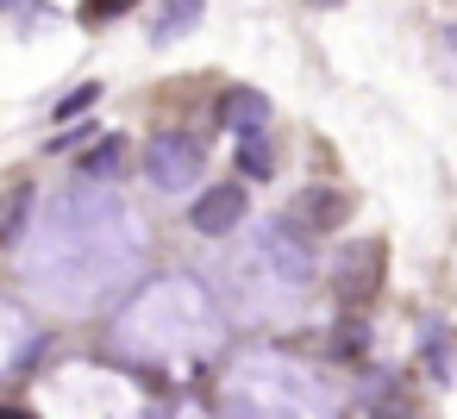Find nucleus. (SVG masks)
Here are the masks:
<instances>
[{"label": "nucleus", "instance_id": "obj_1", "mask_svg": "<svg viewBox=\"0 0 457 419\" xmlns=\"http://www.w3.org/2000/svg\"><path fill=\"white\" fill-rule=\"evenodd\" d=\"M145 257V232L132 219V207L107 188V182H76L63 194H51V207L32 226L26 244V282L51 300V307H95L107 300Z\"/></svg>", "mask_w": 457, "mask_h": 419}, {"label": "nucleus", "instance_id": "obj_17", "mask_svg": "<svg viewBox=\"0 0 457 419\" xmlns=\"http://www.w3.org/2000/svg\"><path fill=\"white\" fill-rule=\"evenodd\" d=\"M95 94H101V88H95V82H88V88H76V94H70V101H63V107H57V113H63V119H70V113H82V107H88V101H95Z\"/></svg>", "mask_w": 457, "mask_h": 419}, {"label": "nucleus", "instance_id": "obj_15", "mask_svg": "<svg viewBox=\"0 0 457 419\" xmlns=\"http://www.w3.org/2000/svg\"><path fill=\"white\" fill-rule=\"evenodd\" d=\"M138 0H82V20L88 26H101V20H120V13H132Z\"/></svg>", "mask_w": 457, "mask_h": 419}, {"label": "nucleus", "instance_id": "obj_12", "mask_svg": "<svg viewBox=\"0 0 457 419\" xmlns=\"http://www.w3.org/2000/svg\"><path fill=\"white\" fill-rule=\"evenodd\" d=\"M120 163H126V138H101V144L82 157V176H88V182H113Z\"/></svg>", "mask_w": 457, "mask_h": 419}, {"label": "nucleus", "instance_id": "obj_16", "mask_svg": "<svg viewBox=\"0 0 457 419\" xmlns=\"http://www.w3.org/2000/svg\"><path fill=\"white\" fill-rule=\"evenodd\" d=\"M363 350H370V332H363V325L351 319V325L338 332V357H363Z\"/></svg>", "mask_w": 457, "mask_h": 419}, {"label": "nucleus", "instance_id": "obj_4", "mask_svg": "<svg viewBox=\"0 0 457 419\" xmlns=\"http://www.w3.org/2000/svg\"><path fill=\"white\" fill-rule=\"evenodd\" d=\"M45 419H138V388L126 375H107V369H63L45 382L38 394Z\"/></svg>", "mask_w": 457, "mask_h": 419}, {"label": "nucleus", "instance_id": "obj_11", "mask_svg": "<svg viewBox=\"0 0 457 419\" xmlns=\"http://www.w3.org/2000/svg\"><path fill=\"white\" fill-rule=\"evenodd\" d=\"M295 213H301L313 232H332V226H345V219H351V194H332V188H301Z\"/></svg>", "mask_w": 457, "mask_h": 419}, {"label": "nucleus", "instance_id": "obj_9", "mask_svg": "<svg viewBox=\"0 0 457 419\" xmlns=\"http://www.w3.org/2000/svg\"><path fill=\"white\" fill-rule=\"evenodd\" d=\"M220 126L238 132V138L263 132V126H270V101H263L257 88H226V94H220Z\"/></svg>", "mask_w": 457, "mask_h": 419}, {"label": "nucleus", "instance_id": "obj_2", "mask_svg": "<svg viewBox=\"0 0 457 419\" xmlns=\"http://www.w3.org/2000/svg\"><path fill=\"white\" fill-rule=\"evenodd\" d=\"M226 419H338V388L288 357H245L226 375Z\"/></svg>", "mask_w": 457, "mask_h": 419}, {"label": "nucleus", "instance_id": "obj_14", "mask_svg": "<svg viewBox=\"0 0 457 419\" xmlns=\"http://www.w3.org/2000/svg\"><path fill=\"white\" fill-rule=\"evenodd\" d=\"M238 169H245V176H257V182L276 169V151H270V138H263V132H251V138L238 144Z\"/></svg>", "mask_w": 457, "mask_h": 419}, {"label": "nucleus", "instance_id": "obj_19", "mask_svg": "<svg viewBox=\"0 0 457 419\" xmlns=\"http://www.w3.org/2000/svg\"><path fill=\"white\" fill-rule=\"evenodd\" d=\"M313 7H338V0H313Z\"/></svg>", "mask_w": 457, "mask_h": 419}, {"label": "nucleus", "instance_id": "obj_3", "mask_svg": "<svg viewBox=\"0 0 457 419\" xmlns=\"http://www.w3.org/2000/svg\"><path fill=\"white\" fill-rule=\"evenodd\" d=\"M120 344L138 357H195L220 344V313L195 282H157L120 319Z\"/></svg>", "mask_w": 457, "mask_h": 419}, {"label": "nucleus", "instance_id": "obj_10", "mask_svg": "<svg viewBox=\"0 0 457 419\" xmlns=\"http://www.w3.org/2000/svg\"><path fill=\"white\" fill-rule=\"evenodd\" d=\"M207 20V0H163V13L151 20V45H182Z\"/></svg>", "mask_w": 457, "mask_h": 419}, {"label": "nucleus", "instance_id": "obj_18", "mask_svg": "<svg viewBox=\"0 0 457 419\" xmlns=\"http://www.w3.org/2000/svg\"><path fill=\"white\" fill-rule=\"evenodd\" d=\"M445 38H451V51H457V26H445Z\"/></svg>", "mask_w": 457, "mask_h": 419}, {"label": "nucleus", "instance_id": "obj_8", "mask_svg": "<svg viewBox=\"0 0 457 419\" xmlns=\"http://www.w3.org/2000/svg\"><path fill=\"white\" fill-rule=\"evenodd\" d=\"M332 275H338V294H345V300H370V294H376V282H382V244H376V238H363V244L338 251Z\"/></svg>", "mask_w": 457, "mask_h": 419}, {"label": "nucleus", "instance_id": "obj_6", "mask_svg": "<svg viewBox=\"0 0 457 419\" xmlns=\"http://www.w3.org/2000/svg\"><path fill=\"white\" fill-rule=\"evenodd\" d=\"M251 251L263 257V269H270V275H276V282H282L295 300L307 294V282H313V257H307V244H301V238L282 226V219L257 226V232H251Z\"/></svg>", "mask_w": 457, "mask_h": 419}, {"label": "nucleus", "instance_id": "obj_13", "mask_svg": "<svg viewBox=\"0 0 457 419\" xmlns=\"http://www.w3.org/2000/svg\"><path fill=\"white\" fill-rule=\"evenodd\" d=\"M26 350V319L7 307V300H0V375H7V363Z\"/></svg>", "mask_w": 457, "mask_h": 419}, {"label": "nucleus", "instance_id": "obj_20", "mask_svg": "<svg viewBox=\"0 0 457 419\" xmlns=\"http://www.w3.org/2000/svg\"><path fill=\"white\" fill-rule=\"evenodd\" d=\"M7 7H13V0H0V13H7Z\"/></svg>", "mask_w": 457, "mask_h": 419}, {"label": "nucleus", "instance_id": "obj_5", "mask_svg": "<svg viewBox=\"0 0 457 419\" xmlns=\"http://www.w3.org/2000/svg\"><path fill=\"white\" fill-rule=\"evenodd\" d=\"M201 169H207V144L188 138V132H157V138L145 144V176H151V188H163V194L195 188Z\"/></svg>", "mask_w": 457, "mask_h": 419}, {"label": "nucleus", "instance_id": "obj_7", "mask_svg": "<svg viewBox=\"0 0 457 419\" xmlns=\"http://www.w3.org/2000/svg\"><path fill=\"white\" fill-rule=\"evenodd\" d=\"M245 213H251V194H245L238 182H213V188H201V201L188 207V226H195L201 238H226L232 226H245Z\"/></svg>", "mask_w": 457, "mask_h": 419}]
</instances>
